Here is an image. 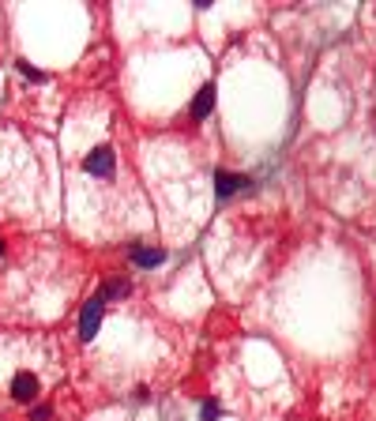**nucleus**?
<instances>
[{"instance_id": "nucleus-1", "label": "nucleus", "mask_w": 376, "mask_h": 421, "mask_svg": "<svg viewBox=\"0 0 376 421\" xmlns=\"http://www.w3.org/2000/svg\"><path fill=\"white\" fill-rule=\"evenodd\" d=\"M41 391H46V376L34 373V368H19V373H12V380H8V395H12V402H19V406H34V402L41 399Z\"/></svg>"}, {"instance_id": "nucleus-9", "label": "nucleus", "mask_w": 376, "mask_h": 421, "mask_svg": "<svg viewBox=\"0 0 376 421\" xmlns=\"http://www.w3.org/2000/svg\"><path fill=\"white\" fill-rule=\"evenodd\" d=\"M203 421H218V402H203Z\"/></svg>"}, {"instance_id": "nucleus-7", "label": "nucleus", "mask_w": 376, "mask_h": 421, "mask_svg": "<svg viewBox=\"0 0 376 421\" xmlns=\"http://www.w3.org/2000/svg\"><path fill=\"white\" fill-rule=\"evenodd\" d=\"M128 294V286H124V282H106V286H102V301H117V297H124Z\"/></svg>"}, {"instance_id": "nucleus-8", "label": "nucleus", "mask_w": 376, "mask_h": 421, "mask_svg": "<svg viewBox=\"0 0 376 421\" xmlns=\"http://www.w3.org/2000/svg\"><path fill=\"white\" fill-rule=\"evenodd\" d=\"M53 418V406H49V402H34L30 406V421H49Z\"/></svg>"}, {"instance_id": "nucleus-4", "label": "nucleus", "mask_w": 376, "mask_h": 421, "mask_svg": "<svg viewBox=\"0 0 376 421\" xmlns=\"http://www.w3.org/2000/svg\"><path fill=\"white\" fill-rule=\"evenodd\" d=\"M252 180L249 177H241V174H226V169H218L215 174V188H218V196L226 200V196H237L241 188H249Z\"/></svg>"}, {"instance_id": "nucleus-5", "label": "nucleus", "mask_w": 376, "mask_h": 421, "mask_svg": "<svg viewBox=\"0 0 376 421\" xmlns=\"http://www.w3.org/2000/svg\"><path fill=\"white\" fill-rule=\"evenodd\" d=\"M211 106H215V87H211V83H203L200 94L192 98V106H188V113H192V120H203V117L211 113Z\"/></svg>"}, {"instance_id": "nucleus-10", "label": "nucleus", "mask_w": 376, "mask_h": 421, "mask_svg": "<svg viewBox=\"0 0 376 421\" xmlns=\"http://www.w3.org/2000/svg\"><path fill=\"white\" fill-rule=\"evenodd\" d=\"M0 252H4V241H0Z\"/></svg>"}, {"instance_id": "nucleus-2", "label": "nucleus", "mask_w": 376, "mask_h": 421, "mask_svg": "<svg viewBox=\"0 0 376 421\" xmlns=\"http://www.w3.org/2000/svg\"><path fill=\"white\" fill-rule=\"evenodd\" d=\"M83 174L109 180V177L117 174V151L109 147V143H98V147H94L87 158H83Z\"/></svg>"}, {"instance_id": "nucleus-6", "label": "nucleus", "mask_w": 376, "mask_h": 421, "mask_svg": "<svg viewBox=\"0 0 376 421\" xmlns=\"http://www.w3.org/2000/svg\"><path fill=\"white\" fill-rule=\"evenodd\" d=\"M128 256H132V263H140V268H158V263H166V252H162V248L132 245V248H128Z\"/></svg>"}, {"instance_id": "nucleus-3", "label": "nucleus", "mask_w": 376, "mask_h": 421, "mask_svg": "<svg viewBox=\"0 0 376 421\" xmlns=\"http://www.w3.org/2000/svg\"><path fill=\"white\" fill-rule=\"evenodd\" d=\"M102 312H106V301L102 297H91L87 305H83V312H79V339L83 342H91L94 331L102 328Z\"/></svg>"}]
</instances>
